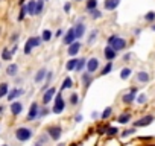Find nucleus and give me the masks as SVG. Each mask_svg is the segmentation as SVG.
<instances>
[{"instance_id":"nucleus-1","label":"nucleus","mask_w":155,"mask_h":146,"mask_svg":"<svg viewBox=\"0 0 155 146\" xmlns=\"http://www.w3.org/2000/svg\"><path fill=\"white\" fill-rule=\"evenodd\" d=\"M108 46H111L116 52H119V50H123V49L126 47V41L123 38L117 37V35H111L108 38Z\"/></svg>"},{"instance_id":"nucleus-2","label":"nucleus","mask_w":155,"mask_h":146,"mask_svg":"<svg viewBox=\"0 0 155 146\" xmlns=\"http://www.w3.org/2000/svg\"><path fill=\"white\" fill-rule=\"evenodd\" d=\"M15 138L18 141H28L32 138V129L31 128H26V126H21V128H17L15 131Z\"/></svg>"},{"instance_id":"nucleus-3","label":"nucleus","mask_w":155,"mask_h":146,"mask_svg":"<svg viewBox=\"0 0 155 146\" xmlns=\"http://www.w3.org/2000/svg\"><path fill=\"white\" fill-rule=\"evenodd\" d=\"M40 43H41V38H40V37H31V38L26 41V44H25V53L29 55V53L32 52V49H35V47L40 46Z\"/></svg>"},{"instance_id":"nucleus-4","label":"nucleus","mask_w":155,"mask_h":146,"mask_svg":"<svg viewBox=\"0 0 155 146\" xmlns=\"http://www.w3.org/2000/svg\"><path fill=\"white\" fill-rule=\"evenodd\" d=\"M64 108H65V102H64V99H62V96H61V93L55 97V107H53V113L55 114H61L62 111H64Z\"/></svg>"},{"instance_id":"nucleus-5","label":"nucleus","mask_w":155,"mask_h":146,"mask_svg":"<svg viewBox=\"0 0 155 146\" xmlns=\"http://www.w3.org/2000/svg\"><path fill=\"white\" fill-rule=\"evenodd\" d=\"M61 132H62V129H61V126H58V125H53V126H49V128H47V134H49L50 138H53V140H59Z\"/></svg>"},{"instance_id":"nucleus-6","label":"nucleus","mask_w":155,"mask_h":146,"mask_svg":"<svg viewBox=\"0 0 155 146\" xmlns=\"http://www.w3.org/2000/svg\"><path fill=\"white\" fill-rule=\"evenodd\" d=\"M75 40H78V38H76V32H75V28H70L67 32H65V35H64V43L70 46V44L75 43Z\"/></svg>"},{"instance_id":"nucleus-7","label":"nucleus","mask_w":155,"mask_h":146,"mask_svg":"<svg viewBox=\"0 0 155 146\" xmlns=\"http://www.w3.org/2000/svg\"><path fill=\"white\" fill-rule=\"evenodd\" d=\"M40 108H38V104L37 102H34L32 105H31V110H29V113H28V120H34V119H37V117H40Z\"/></svg>"},{"instance_id":"nucleus-8","label":"nucleus","mask_w":155,"mask_h":146,"mask_svg":"<svg viewBox=\"0 0 155 146\" xmlns=\"http://www.w3.org/2000/svg\"><path fill=\"white\" fill-rule=\"evenodd\" d=\"M151 122H154V116H145L142 119H139L137 122H134V126H148L151 125Z\"/></svg>"},{"instance_id":"nucleus-9","label":"nucleus","mask_w":155,"mask_h":146,"mask_svg":"<svg viewBox=\"0 0 155 146\" xmlns=\"http://www.w3.org/2000/svg\"><path fill=\"white\" fill-rule=\"evenodd\" d=\"M99 67V59L97 58H90L87 61V70L90 71V73H94Z\"/></svg>"},{"instance_id":"nucleus-10","label":"nucleus","mask_w":155,"mask_h":146,"mask_svg":"<svg viewBox=\"0 0 155 146\" xmlns=\"http://www.w3.org/2000/svg\"><path fill=\"white\" fill-rule=\"evenodd\" d=\"M55 93H56V90H55L53 87H50V88H49V90H47L46 93L43 94V102H44V104H49V102H50V101L53 99Z\"/></svg>"},{"instance_id":"nucleus-11","label":"nucleus","mask_w":155,"mask_h":146,"mask_svg":"<svg viewBox=\"0 0 155 146\" xmlns=\"http://www.w3.org/2000/svg\"><path fill=\"white\" fill-rule=\"evenodd\" d=\"M103 55H105V58H106L108 61H113V59L116 58V50H114L111 46H106L105 50H103Z\"/></svg>"},{"instance_id":"nucleus-12","label":"nucleus","mask_w":155,"mask_h":146,"mask_svg":"<svg viewBox=\"0 0 155 146\" xmlns=\"http://www.w3.org/2000/svg\"><path fill=\"white\" fill-rule=\"evenodd\" d=\"M23 94V90L21 88H14V90H11L9 93H8V101H15L18 96H21Z\"/></svg>"},{"instance_id":"nucleus-13","label":"nucleus","mask_w":155,"mask_h":146,"mask_svg":"<svg viewBox=\"0 0 155 146\" xmlns=\"http://www.w3.org/2000/svg\"><path fill=\"white\" fill-rule=\"evenodd\" d=\"M21 111H23V105H21V102H12L11 104V113L14 116H18Z\"/></svg>"},{"instance_id":"nucleus-14","label":"nucleus","mask_w":155,"mask_h":146,"mask_svg":"<svg viewBox=\"0 0 155 146\" xmlns=\"http://www.w3.org/2000/svg\"><path fill=\"white\" fill-rule=\"evenodd\" d=\"M49 71H46V68H40L38 71H37V75H35V78H34V81L37 82V84H40V82H43V79L46 78V75H47Z\"/></svg>"},{"instance_id":"nucleus-15","label":"nucleus","mask_w":155,"mask_h":146,"mask_svg":"<svg viewBox=\"0 0 155 146\" xmlns=\"http://www.w3.org/2000/svg\"><path fill=\"white\" fill-rule=\"evenodd\" d=\"M120 5V0H105V9L108 11H113Z\"/></svg>"},{"instance_id":"nucleus-16","label":"nucleus","mask_w":155,"mask_h":146,"mask_svg":"<svg viewBox=\"0 0 155 146\" xmlns=\"http://www.w3.org/2000/svg\"><path fill=\"white\" fill-rule=\"evenodd\" d=\"M136 91H137L136 88H132L129 93H126V94L123 96V102H125V104H131L132 101H136Z\"/></svg>"},{"instance_id":"nucleus-17","label":"nucleus","mask_w":155,"mask_h":146,"mask_svg":"<svg viewBox=\"0 0 155 146\" xmlns=\"http://www.w3.org/2000/svg\"><path fill=\"white\" fill-rule=\"evenodd\" d=\"M79 49H81V44L75 41L73 44H70V46H69V50H67V52H69V55H70V56H75V55L79 52Z\"/></svg>"},{"instance_id":"nucleus-18","label":"nucleus","mask_w":155,"mask_h":146,"mask_svg":"<svg viewBox=\"0 0 155 146\" xmlns=\"http://www.w3.org/2000/svg\"><path fill=\"white\" fill-rule=\"evenodd\" d=\"M75 32H76V38H82L84 37V32H85V24L84 23H78L76 28H75Z\"/></svg>"},{"instance_id":"nucleus-19","label":"nucleus","mask_w":155,"mask_h":146,"mask_svg":"<svg viewBox=\"0 0 155 146\" xmlns=\"http://www.w3.org/2000/svg\"><path fill=\"white\" fill-rule=\"evenodd\" d=\"M28 14L29 15H35V9H37V0H31V2L26 5Z\"/></svg>"},{"instance_id":"nucleus-20","label":"nucleus","mask_w":155,"mask_h":146,"mask_svg":"<svg viewBox=\"0 0 155 146\" xmlns=\"http://www.w3.org/2000/svg\"><path fill=\"white\" fill-rule=\"evenodd\" d=\"M78 62H79V59H76V58H72L67 64H65V68H67L69 71H72V70H76V67H78Z\"/></svg>"},{"instance_id":"nucleus-21","label":"nucleus","mask_w":155,"mask_h":146,"mask_svg":"<svg viewBox=\"0 0 155 146\" xmlns=\"http://www.w3.org/2000/svg\"><path fill=\"white\" fill-rule=\"evenodd\" d=\"M8 93H9V85L6 82L0 84V99H3L5 96H8Z\"/></svg>"},{"instance_id":"nucleus-22","label":"nucleus","mask_w":155,"mask_h":146,"mask_svg":"<svg viewBox=\"0 0 155 146\" xmlns=\"http://www.w3.org/2000/svg\"><path fill=\"white\" fill-rule=\"evenodd\" d=\"M17 71H18V65H17V64H9L8 68H6V75H9V76H15Z\"/></svg>"},{"instance_id":"nucleus-23","label":"nucleus","mask_w":155,"mask_h":146,"mask_svg":"<svg viewBox=\"0 0 155 146\" xmlns=\"http://www.w3.org/2000/svg\"><path fill=\"white\" fill-rule=\"evenodd\" d=\"M137 79H139V82H148V81H149L148 71H139V73H137Z\"/></svg>"},{"instance_id":"nucleus-24","label":"nucleus","mask_w":155,"mask_h":146,"mask_svg":"<svg viewBox=\"0 0 155 146\" xmlns=\"http://www.w3.org/2000/svg\"><path fill=\"white\" fill-rule=\"evenodd\" d=\"M93 9H97V0H88L87 2V11L90 12Z\"/></svg>"},{"instance_id":"nucleus-25","label":"nucleus","mask_w":155,"mask_h":146,"mask_svg":"<svg viewBox=\"0 0 155 146\" xmlns=\"http://www.w3.org/2000/svg\"><path fill=\"white\" fill-rule=\"evenodd\" d=\"M82 82H84L85 87L90 85L91 84V73H84V75H82Z\"/></svg>"},{"instance_id":"nucleus-26","label":"nucleus","mask_w":155,"mask_h":146,"mask_svg":"<svg viewBox=\"0 0 155 146\" xmlns=\"http://www.w3.org/2000/svg\"><path fill=\"white\" fill-rule=\"evenodd\" d=\"M131 73H132V71H131V68L125 67V68H122V70H120V78H122V79H128V78L131 76Z\"/></svg>"},{"instance_id":"nucleus-27","label":"nucleus","mask_w":155,"mask_h":146,"mask_svg":"<svg viewBox=\"0 0 155 146\" xmlns=\"http://www.w3.org/2000/svg\"><path fill=\"white\" fill-rule=\"evenodd\" d=\"M44 9V0H37V9H35V15H40Z\"/></svg>"},{"instance_id":"nucleus-28","label":"nucleus","mask_w":155,"mask_h":146,"mask_svg":"<svg viewBox=\"0 0 155 146\" xmlns=\"http://www.w3.org/2000/svg\"><path fill=\"white\" fill-rule=\"evenodd\" d=\"M72 85H73L72 78H65V79H64V82H62V85H61V90H67V88H70Z\"/></svg>"},{"instance_id":"nucleus-29","label":"nucleus","mask_w":155,"mask_h":146,"mask_svg":"<svg viewBox=\"0 0 155 146\" xmlns=\"http://www.w3.org/2000/svg\"><path fill=\"white\" fill-rule=\"evenodd\" d=\"M129 120H131V114L129 113H125V114L119 116V122H120V123H128Z\"/></svg>"},{"instance_id":"nucleus-30","label":"nucleus","mask_w":155,"mask_h":146,"mask_svg":"<svg viewBox=\"0 0 155 146\" xmlns=\"http://www.w3.org/2000/svg\"><path fill=\"white\" fill-rule=\"evenodd\" d=\"M11 58H12V52L8 50V49H3V52H2V59H5V61H11Z\"/></svg>"},{"instance_id":"nucleus-31","label":"nucleus","mask_w":155,"mask_h":146,"mask_svg":"<svg viewBox=\"0 0 155 146\" xmlns=\"http://www.w3.org/2000/svg\"><path fill=\"white\" fill-rule=\"evenodd\" d=\"M41 40L43 41H50L52 40V32L49 29H46V31L43 32V35H41Z\"/></svg>"},{"instance_id":"nucleus-32","label":"nucleus","mask_w":155,"mask_h":146,"mask_svg":"<svg viewBox=\"0 0 155 146\" xmlns=\"http://www.w3.org/2000/svg\"><path fill=\"white\" fill-rule=\"evenodd\" d=\"M111 68H113V62H111V61H108V64L103 67V70H102L100 75H108V73L111 71Z\"/></svg>"},{"instance_id":"nucleus-33","label":"nucleus","mask_w":155,"mask_h":146,"mask_svg":"<svg viewBox=\"0 0 155 146\" xmlns=\"http://www.w3.org/2000/svg\"><path fill=\"white\" fill-rule=\"evenodd\" d=\"M84 67H87V59H79V62H78V67H76V70L78 71H81V70H84Z\"/></svg>"},{"instance_id":"nucleus-34","label":"nucleus","mask_w":155,"mask_h":146,"mask_svg":"<svg viewBox=\"0 0 155 146\" xmlns=\"http://www.w3.org/2000/svg\"><path fill=\"white\" fill-rule=\"evenodd\" d=\"M111 113H113V108H111V107L105 108V111L102 113V119H108L109 116H111Z\"/></svg>"},{"instance_id":"nucleus-35","label":"nucleus","mask_w":155,"mask_h":146,"mask_svg":"<svg viewBox=\"0 0 155 146\" xmlns=\"http://www.w3.org/2000/svg\"><path fill=\"white\" fill-rule=\"evenodd\" d=\"M97 34H99V32H97L96 29H94V31H91V34H90V37H88V43H90V44H91V43H93V41H94V40L97 38Z\"/></svg>"},{"instance_id":"nucleus-36","label":"nucleus","mask_w":155,"mask_h":146,"mask_svg":"<svg viewBox=\"0 0 155 146\" xmlns=\"http://www.w3.org/2000/svg\"><path fill=\"white\" fill-rule=\"evenodd\" d=\"M90 15H91V18H100V17H102V12L97 11V9H93V11H90Z\"/></svg>"},{"instance_id":"nucleus-37","label":"nucleus","mask_w":155,"mask_h":146,"mask_svg":"<svg viewBox=\"0 0 155 146\" xmlns=\"http://www.w3.org/2000/svg\"><path fill=\"white\" fill-rule=\"evenodd\" d=\"M26 14H28V9H26V6H23V8H21V11H20V15H18V20H23V18L26 17Z\"/></svg>"},{"instance_id":"nucleus-38","label":"nucleus","mask_w":155,"mask_h":146,"mask_svg":"<svg viewBox=\"0 0 155 146\" xmlns=\"http://www.w3.org/2000/svg\"><path fill=\"white\" fill-rule=\"evenodd\" d=\"M78 102H79L78 94H72V96H70V104H72V105H76Z\"/></svg>"},{"instance_id":"nucleus-39","label":"nucleus","mask_w":155,"mask_h":146,"mask_svg":"<svg viewBox=\"0 0 155 146\" xmlns=\"http://www.w3.org/2000/svg\"><path fill=\"white\" fill-rule=\"evenodd\" d=\"M145 20H146V21H154V20H155V12L146 14V15H145Z\"/></svg>"},{"instance_id":"nucleus-40","label":"nucleus","mask_w":155,"mask_h":146,"mask_svg":"<svg viewBox=\"0 0 155 146\" xmlns=\"http://www.w3.org/2000/svg\"><path fill=\"white\" fill-rule=\"evenodd\" d=\"M146 99H148V96H146L145 93H142V94L139 96V99H137V102H139V104H145V102H146Z\"/></svg>"},{"instance_id":"nucleus-41","label":"nucleus","mask_w":155,"mask_h":146,"mask_svg":"<svg viewBox=\"0 0 155 146\" xmlns=\"http://www.w3.org/2000/svg\"><path fill=\"white\" fill-rule=\"evenodd\" d=\"M106 134H109V135L117 134V128H108V129H106Z\"/></svg>"},{"instance_id":"nucleus-42","label":"nucleus","mask_w":155,"mask_h":146,"mask_svg":"<svg viewBox=\"0 0 155 146\" xmlns=\"http://www.w3.org/2000/svg\"><path fill=\"white\" fill-rule=\"evenodd\" d=\"M134 131H136V129H126V131L122 132V135H123V137H128V135H131V134H134Z\"/></svg>"},{"instance_id":"nucleus-43","label":"nucleus","mask_w":155,"mask_h":146,"mask_svg":"<svg viewBox=\"0 0 155 146\" xmlns=\"http://www.w3.org/2000/svg\"><path fill=\"white\" fill-rule=\"evenodd\" d=\"M64 11H65V12L70 11V3H65V5H64Z\"/></svg>"},{"instance_id":"nucleus-44","label":"nucleus","mask_w":155,"mask_h":146,"mask_svg":"<svg viewBox=\"0 0 155 146\" xmlns=\"http://www.w3.org/2000/svg\"><path fill=\"white\" fill-rule=\"evenodd\" d=\"M11 40H12V41H17V40H18V34H14Z\"/></svg>"},{"instance_id":"nucleus-45","label":"nucleus","mask_w":155,"mask_h":146,"mask_svg":"<svg viewBox=\"0 0 155 146\" xmlns=\"http://www.w3.org/2000/svg\"><path fill=\"white\" fill-rule=\"evenodd\" d=\"M17 49H18V47H17V46H14V47H12V49H11V52H12V55H14V53H15V52H17Z\"/></svg>"},{"instance_id":"nucleus-46","label":"nucleus","mask_w":155,"mask_h":146,"mask_svg":"<svg viewBox=\"0 0 155 146\" xmlns=\"http://www.w3.org/2000/svg\"><path fill=\"white\" fill-rule=\"evenodd\" d=\"M61 35H62V31H61V29H59V31H58V32H56V37H58V38H59V37H61Z\"/></svg>"},{"instance_id":"nucleus-47","label":"nucleus","mask_w":155,"mask_h":146,"mask_svg":"<svg viewBox=\"0 0 155 146\" xmlns=\"http://www.w3.org/2000/svg\"><path fill=\"white\" fill-rule=\"evenodd\" d=\"M81 120H82V116H81V114H79V116H76V122H81Z\"/></svg>"},{"instance_id":"nucleus-48","label":"nucleus","mask_w":155,"mask_h":146,"mask_svg":"<svg viewBox=\"0 0 155 146\" xmlns=\"http://www.w3.org/2000/svg\"><path fill=\"white\" fill-rule=\"evenodd\" d=\"M2 111H3V107H2V105H0V114H2Z\"/></svg>"},{"instance_id":"nucleus-49","label":"nucleus","mask_w":155,"mask_h":146,"mask_svg":"<svg viewBox=\"0 0 155 146\" xmlns=\"http://www.w3.org/2000/svg\"><path fill=\"white\" fill-rule=\"evenodd\" d=\"M20 3H21V5H23V3H25V0H20Z\"/></svg>"},{"instance_id":"nucleus-50","label":"nucleus","mask_w":155,"mask_h":146,"mask_svg":"<svg viewBox=\"0 0 155 146\" xmlns=\"http://www.w3.org/2000/svg\"><path fill=\"white\" fill-rule=\"evenodd\" d=\"M152 31H155V24H154V26H152Z\"/></svg>"},{"instance_id":"nucleus-51","label":"nucleus","mask_w":155,"mask_h":146,"mask_svg":"<svg viewBox=\"0 0 155 146\" xmlns=\"http://www.w3.org/2000/svg\"><path fill=\"white\" fill-rule=\"evenodd\" d=\"M35 146H41V144H35Z\"/></svg>"},{"instance_id":"nucleus-52","label":"nucleus","mask_w":155,"mask_h":146,"mask_svg":"<svg viewBox=\"0 0 155 146\" xmlns=\"http://www.w3.org/2000/svg\"><path fill=\"white\" fill-rule=\"evenodd\" d=\"M2 146H8V144H2Z\"/></svg>"}]
</instances>
